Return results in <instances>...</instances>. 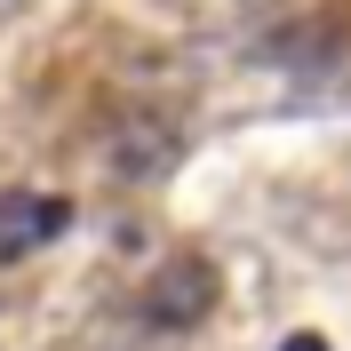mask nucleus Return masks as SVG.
Instances as JSON below:
<instances>
[{
  "label": "nucleus",
  "instance_id": "f257e3e1",
  "mask_svg": "<svg viewBox=\"0 0 351 351\" xmlns=\"http://www.w3.org/2000/svg\"><path fill=\"white\" fill-rule=\"evenodd\" d=\"M216 295H223V280H216L208 256H168L152 280H144V328L184 335V328H199V319L216 311Z\"/></svg>",
  "mask_w": 351,
  "mask_h": 351
},
{
  "label": "nucleus",
  "instance_id": "f03ea898",
  "mask_svg": "<svg viewBox=\"0 0 351 351\" xmlns=\"http://www.w3.org/2000/svg\"><path fill=\"white\" fill-rule=\"evenodd\" d=\"M64 223H72V199H56V192H0V263L40 256L48 240H64Z\"/></svg>",
  "mask_w": 351,
  "mask_h": 351
},
{
  "label": "nucleus",
  "instance_id": "7ed1b4c3",
  "mask_svg": "<svg viewBox=\"0 0 351 351\" xmlns=\"http://www.w3.org/2000/svg\"><path fill=\"white\" fill-rule=\"evenodd\" d=\"M280 351H328V335H287Z\"/></svg>",
  "mask_w": 351,
  "mask_h": 351
}]
</instances>
